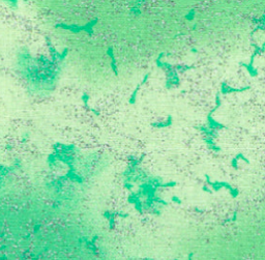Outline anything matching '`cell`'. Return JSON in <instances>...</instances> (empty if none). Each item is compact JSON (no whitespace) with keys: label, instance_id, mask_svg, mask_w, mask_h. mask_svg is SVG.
<instances>
[{"label":"cell","instance_id":"2","mask_svg":"<svg viewBox=\"0 0 265 260\" xmlns=\"http://www.w3.org/2000/svg\"><path fill=\"white\" fill-rule=\"evenodd\" d=\"M57 158H56V156H55V154H51L48 156V164H49L50 167H53L54 165H56V163H57Z\"/></svg>","mask_w":265,"mask_h":260},{"label":"cell","instance_id":"4","mask_svg":"<svg viewBox=\"0 0 265 260\" xmlns=\"http://www.w3.org/2000/svg\"><path fill=\"white\" fill-rule=\"evenodd\" d=\"M3 1L12 8H16L18 6V0H3Z\"/></svg>","mask_w":265,"mask_h":260},{"label":"cell","instance_id":"1","mask_svg":"<svg viewBox=\"0 0 265 260\" xmlns=\"http://www.w3.org/2000/svg\"><path fill=\"white\" fill-rule=\"evenodd\" d=\"M68 168H69V170L67 171V173L65 174V177L71 179V180H73V181H76V182H82L83 179H82L81 176H79L77 173H76V170L73 169V166L68 167Z\"/></svg>","mask_w":265,"mask_h":260},{"label":"cell","instance_id":"3","mask_svg":"<svg viewBox=\"0 0 265 260\" xmlns=\"http://www.w3.org/2000/svg\"><path fill=\"white\" fill-rule=\"evenodd\" d=\"M14 169L10 167V168H6V167L2 166V165H0V176L2 175H6V174L10 173V171H12Z\"/></svg>","mask_w":265,"mask_h":260},{"label":"cell","instance_id":"5","mask_svg":"<svg viewBox=\"0 0 265 260\" xmlns=\"http://www.w3.org/2000/svg\"><path fill=\"white\" fill-rule=\"evenodd\" d=\"M81 101L83 102V104H84L85 106H87V105H88V102H89V95L87 93H83L81 97Z\"/></svg>","mask_w":265,"mask_h":260}]
</instances>
